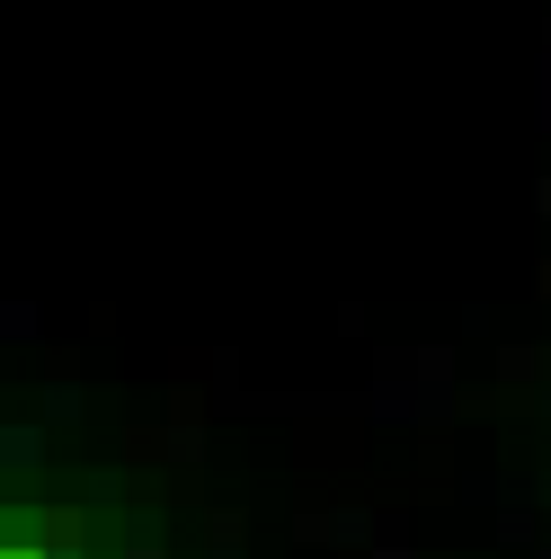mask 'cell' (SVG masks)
I'll return each instance as SVG.
<instances>
[{
    "mask_svg": "<svg viewBox=\"0 0 551 559\" xmlns=\"http://www.w3.org/2000/svg\"><path fill=\"white\" fill-rule=\"evenodd\" d=\"M0 462H10V471H36V462H45V427H19V417H10V427H0Z\"/></svg>",
    "mask_w": 551,
    "mask_h": 559,
    "instance_id": "6da1fadb",
    "label": "cell"
},
{
    "mask_svg": "<svg viewBox=\"0 0 551 559\" xmlns=\"http://www.w3.org/2000/svg\"><path fill=\"white\" fill-rule=\"evenodd\" d=\"M436 417V400H409V391H374V417H383V427H400V417Z\"/></svg>",
    "mask_w": 551,
    "mask_h": 559,
    "instance_id": "7a4b0ae2",
    "label": "cell"
},
{
    "mask_svg": "<svg viewBox=\"0 0 551 559\" xmlns=\"http://www.w3.org/2000/svg\"><path fill=\"white\" fill-rule=\"evenodd\" d=\"M45 427H81V391H72V382L45 391Z\"/></svg>",
    "mask_w": 551,
    "mask_h": 559,
    "instance_id": "3957f363",
    "label": "cell"
},
{
    "mask_svg": "<svg viewBox=\"0 0 551 559\" xmlns=\"http://www.w3.org/2000/svg\"><path fill=\"white\" fill-rule=\"evenodd\" d=\"M0 337L27 346V337H36V302H0Z\"/></svg>",
    "mask_w": 551,
    "mask_h": 559,
    "instance_id": "277c9868",
    "label": "cell"
},
{
    "mask_svg": "<svg viewBox=\"0 0 551 559\" xmlns=\"http://www.w3.org/2000/svg\"><path fill=\"white\" fill-rule=\"evenodd\" d=\"M374 559H419V550H409V542H374Z\"/></svg>",
    "mask_w": 551,
    "mask_h": 559,
    "instance_id": "5b68a950",
    "label": "cell"
},
{
    "mask_svg": "<svg viewBox=\"0 0 551 559\" xmlns=\"http://www.w3.org/2000/svg\"><path fill=\"white\" fill-rule=\"evenodd\" d=\"M125 559H161V542H152V533H143V542H133V550H125Z\"/></svg>",
    "mask_w": 551,
    "mask_h": 559,
    "instance_id": "8992f818",
    "label": "cell"
},
{
    "mask_svg": "<svg viewBox=\"0 0 551 559\" xmlns=\"http://www.w3.org/2000/svg\"><path fill=\"white\" fill-rule=\"evenodd\" d=\"M36 559H81V542H54V550H36Z\"/></svg>",
    "mask_w": 551,
    "mask_h": 559,
    "instance_id": "52a82bcc",
    "label": "cell"
},
{
    "mask_svg": "<svg viewBox=\"0 0 551 559\" xmlns=\"http://www.w3.org/2000/svg\"><path fill=\"white\" fill-rule=\"evenodd\" d=\"M214 559H241V542H214Z\"/></svg>",
    "mask_w": 551,
    "mask_h": 559,
    "instance_id": "ba28073f",
    "label": "cell"
},
{
    "mask_svg": "<svg viewBox=\"0 0 551 559\" xmlns=\"http://www.w3.org/2000/svg\"><path fill=\"white\" fill-rule=\"evenodd\" d=\"M534 204H542V214H551V178H542V195H534Z\"/></svg>",
    "mask_w": 551,
    "mask_h": 559,
    "instance_id": "9c48e42d",
    "label": "cell"
},
{
    "mask_svg": "<svg viewBox=\"0 0 551 559\" xmlns=\"http://www.w3.org/2000/svg\"><path fill=\"white\" fill-rule=\"evenodd\" d=\"M542 559H551V550H542Z\"/></svg>",
    "mask_w": 551,
    "mask_h": 559,
    "instance_id": "30bf717a",
    "label": "cell"
}]
</instances>
